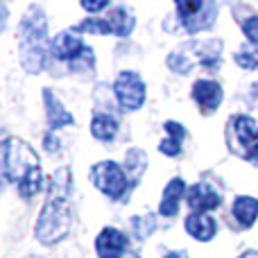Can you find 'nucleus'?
I'll return each mask as SVG.
<instances>
[{
    "mask_svg": "<svg viewBox=\"0 0 258 258\" xmlns=\"http://www.w3.org/2000/svg\"><path fill=\"white\" fill-rule=\"evenodd\" d=\"M227 145L238 159L258 165V120L251 116H231L227 122Z\"/></svg>",
    "mask_w": 258,
    "mask_h": 258,
    "instance_id": "39448f33",
    "label": "nucleus"
},
{
    "mask_svg": "<svg viewBox=\"0 0 258 258\" xmlns=\"http://www.w3.org/2000/svg\"><path fill=\"white\" fill-rule=\"evenodd\" d=\"M222 50H224L222 39H188L168 54L165 63L177 75H188L195 66H202L206 71H215L222 63Z\"/></svg>",
    "mask_w": 258,
    "mask_h": 258,
    "instance_id": "7ed1b4c3",
    "label": "nucleus"
},
{
    "mask_svg": "<svg viewBox=\"0 0 258 258\" xmlns=\"http://www.w3.org/2000/svg\"><path fill=\"white\" fill-rule=\"evenodd\" d=\"M77 32H86V34H98V36H104V34H111L109 30V23L104 16H89L75 27Z\"/></svg>",
    "mask_w": 258,
    "mask_h": 258,
    "instance_id": "b1692460",
    "label": "nucleus"
},
{
    "mask_svg": "<svg viewBox=\"0 0 258 258\" xmlns=\"http://www.w3.org/2000/svg\"><path fill=\"white\" fill-rule=\"evenodd\" d=\"M104 18H107V23H109L111 36H118V39L132 36L134 27H136V16H134L132 7H127V5H116V7H111Z\"/></svg>",
    "mask_w": 258,
    "mask_h": 258,
    "instance_id": "dca6fc26",
    "label": "nucleus"
},
{
    "mask_svg": "<svg viewBox=\"0 0 258 258\" xmlns=\"http://www.w3.org/2000/svg\"><path fill=\"white\" fill-rule=\"evenodd\" d=\"M52 57L59 59V61H68L73 73L93 71V66H95V50L84 43V39L80 36V32L75 27L54 34Z\"/></svg>",
    "mask_w": 258,
    "mask_h": 258,
    "instance_id": "20e7f679",
    "label": "nucleus"
},
{
    "mask_svg": "<svg viewBox=\"0 0 258 258\" xmlns=\"http://www.w3.org/2000/svg\"><path fill=\"white\" fill-rule=\"evenodd\" d=\"M174 9H177L179 25L188 34L211 30L220 14L218 3H211V0H179V3H174Z\"/></svg>",
    "mask_w": 258,
    "mask_h": 258,
    "instance_id": "0eeeda50",
    "label": "nucleus"
},
{
    "mask_svg": "<svg viewBox=\"0 0 258 258\" xmlns=\"http://www.w3.org/2000/svg\"><path fill=\"white\" fill-rule=\"evenodd\" d=\"M186 202L190 206V213H211L222 204V195L215 186L206 181H197L188 188L186 192Z\"/></svg>",
    "mask_w": 258,
    "mask_h": 258,
    "instance_id": "9d476101",
    "label": "nucleus"
},
{
    "mask_svg": "<svg viewBox=\"0 0 258 258\" xmlns=\"http://www.w3.org/2000/svg\"><path fill=\"white\" fill-rule=\"evenodd\" d=\"M16 190H18V195L27 202H30L32 197H36L41 190H43V170L41 168L32 170L25 179H21V181L16 183Z\"/></svg>",
    "mask_w": 258,
    "mask_h": 258,
    "instance_id": "412c9836",
    "label": "nucleus"
},
{
    "mask_svg": "<svg viewBox=\"0 0 258 258\" xmlns=\"http://www.w3.org/2000/svg\"><path fill=\"white\" fill-rule=\"evenodd\" d=\"M43 145H45V152H50V154L59 150V138L54 136V132H48V134H45Z\"/></svg>",
    "mask_w": 258,
    "mask_h": 258,
    "instance_id": "bb28decb",
    "label": "nucleus"
},
{
    "mask_svg": "<svg viewBox=\"0 0 258 258\" xmlns=\"http://www.w3.org/2000/svg\"><path fill=\"white\" fill-rule=\"evenodd\" d=\"M233 61L240 68H245V71H256L258 68V45H251V43L240 45V48L236 50V54H233Z\"/></svg>",
    "mask_w": 258,
    "mask_h": 258,
    "instance_id": "4be33fe9",
    "label": "nucleus"
},
{
    "mask_svg": "<svg viewBox=\"0 0 258 258\" xmlns=\"http://www.w3.org/2000/svg\"><path fill=\"white\" fill-rule=\"evenodd\" d=\"M73 195V172L68 165L59 168L48 181V197L34 224V238L45 247L66 240L73 227L71 213Z\"/></svg>",
    "mask_w": 258,
    "mask_h": 258,
    "instance_id": "f257e3e1",
    "label": "nucleus"
},
{
    "mask_svg": "<svg viewBox=\"0 0 258 258\" xmlns=\"http://www.w3.org/2000/svg\"><path fill=\"white\" fill-rule=\"evenodd\" d=\"M240 258H258V251L256 249H249V251H245Z\"/></svg>",
    "mask_w": 258,
    "mask_h": 258,
    "instance_id": "c85d7f7f",
    "label": "nucleus"
},
{
    "mask_svg": "<svg viewBox=\"0 0 258 258\" xmlns=\"http://www.w3.org/2000/svg\"><path fill=\"white\" fill-rule=\"evenodd\" d=\"M43 104H45V118H48L50 132L75 125V116L61 104V100L52 93L50 89H43Z\"/></svg>",
    "mask_w": 258,
    "mask_h": 258,
    "instance_id": "4468645a",
    "label": "nucleus"
},
{
    "mask_svg": "<svg viewBox=\"0 0 258 258\" xmlns=\"http://www.w3.org/2000/svg\"><path fill=\"white\" fill-rule=\"evenodd\" d=\"M91 134H93V138H98V141H102V143L113 141L118 134V120L111 113L95 111L93 120H91Z\"/></svg>",
    "mask_w": 258,
    "mask_h": 258,
    "instance_id": "aec40b11",
    "label": "nucleus"
},
{
    "mask_svg": "<svg viewBox=\"0 0 258 258\" xmlns=\"http://www.w3.org/2000/svg\"><path fill=\"white\" fill-rule=\"evenodd\" d=\"M132 233L136 238H141V240H145V238L152 236V231L156 229V220L152 213H145V215H134L132 218Z\"/></svg>",
    "mask_w": 258,
    "mask_h": 258,
    "instance_id": "5701e85b",
    "label": "nucleus"
},
{
    "mask_svg": "<svg viewBox=\"0 0 258 258\" xmlns=\"http://www.w3.org/2000/svg\"><path fill=\"white\" fill-rule=\"evenodd\" d=\"M98 258H122L127 254V236L116 227H104L95 238Z\"/></svg>",
    "mask_w": 258,
    "mask_h": 258,
    "instance_id": "f8f14e48",
    "label": "nucleus"
},
{
    "mask_svg": "<svg viewBox=\"0 0 258 258\" xmlns=\"http://www.w3.org/2000/svg\"><path fill=\"white\" fill-rule=\"evenodd\" d=\"M231 215L240 229H249L258 220V200L251 195H238L231 204Z\"/></svg>",
    "mask_w": 258,
    "mask_h": 258,
    "instance_id": "f3484780",
    "label": "nucleus"
},
{
    "mask_svg": "<svg viewBox=\"0 0 258 258\" xmlns=\"http://www.w3.org/2000/svg\"><path fill=\"white\" fill-rule=\"evenodd\" d=\"M122 258H141V256H138V254H136V251H127V254H125V256H122Z\"/></svg>",
    "mask_w": 258,
    "mask_h": 258,
    "instance_id": "c756f323",
    "label": "nucleus"
},
{
    "mask_svg": "<svg viewBox=\"0 0 258 258\" xmlns=\"http://www.w3.org/2000/svg\"><path fill=\"white\" fill-rule=\"evenodd\" d=\"M147 170V154L141 147H129L125 154V172L129 179V186H136Z\"/></svg>",
    "mask_w": 258,
    "mask_h": 258,
    "instance_id": "6ab92c4d",
    "label": "nucleus"
},
{
    "mask_svg": "<svg viewBox=\"0 0 258 258\" xmlns=\"http://www.w3.org/2000/svg\"><path fill=\"white\" fill-rule=\"evenodd\" d=\"M113 98L118 107L127 113H134L145 104L147 100V84L136 71H122L118 73L113 82Z\"/></svg>",
    "mask_w": 258,
    "mask_h": 258,
    "instance_id": "1a4fd4ad",
    "label": "nucleus"
},
{
    "mask_svg": "<svg viewBox=\"0 0 258 258\" xmlns=\"http://www.w3.org/2000/svg\"><path fill=\"white\" fill-rule=\"evenodd\" d=\"M82 9H86V12L91 14V16H93V14H100V12H104V9H111L109 7V3L107 0H102V3H82Z\"/></svg>",
    "mask_w": 258,
    "mask_h": 258,
    "instance_id": "a878e982",
    "label": "nucleus"
},
{
    "mask_svg": "<svg viewBox=\"0 0 258 258\" xmlns=\"http://www.w3.org/2000/svg\"><path fill=\"white\" fill-rule=\"evenodd\" d=\"M3 179L7 183H18L21 179H25L32 170L41 168L36 152L27 145L21 138H5L3 141Z\"/></svg>",
    "mask_w": 258,
    "mask_h": 258,
    "instance_id": "423d86ee",
    "label": "nucleus"
},
{
    "mask_svg": "<svg viewBox=\"0 0 258 258\" xmlns=\"http://www.w3.org/2000/svg\"><path fill=\"white\" fill-rule=\"evenodd\" d=\"M18 57L25 73L36 75L45 68L48 57L52 54V41L48 36V16L41 5H30L18 23L16 32Z\"/></svg>",
    "mask_w": 258,
    "mask_h": 258,
    "instance_id": "f03ea898",
    "label": "nucleus"
},
{
    "mask_svg": "<svg viewBox=\"0 0 258 258\" xmlns=\"http://www.w3.org/2000/svg\"><path fill=\"white\" fill-rule=\"evenodd\" d=\"M27 258H41V256H36V254H32V256H27Z\"/></svg>",
    "mask_w": 258,
    "mask_h": 258,
    "instance_id": "7c9ffc66",
    "label": "nucleus"
},
{
    "mask_svg": "<svg viewBox=\"0 0 258 258\" xmlns=\"http://www.w3.org/2000/svg\"><path fill=\"white\" fill-rule=\"evenodd\" d=\"M163 258H188V251H168V254H165Z\"/></svg>",
    "mask_w": 258,
    "mask_h": 258,
    "instance_id": "cd10ccee",
    "label": "nucleus"
},
{
    "mask_svg": "<svg viewBox=\"0 0 258 258\" xmlns=\"http://www.w3.org/2000/svg\"><path fill=\"white\" fill-rule=\"evenodd\" d=\"M183 229L192 240L200 242H211L218 236V222L209 213H190L183 220Z\"/></svg>",
    "mask_w": 258,
    "mask_h": 258,
    "instance_id": "2eb2a0df",
    "label": "nucleus"
},
{
    "mask_svg": "<svg viewBox=\"0 0 258 258\" xmlns=\"http://www.w3.org/2000/svg\"><path fill=\"white\" fill-rule=\"evenodd\" d=\"M192 100H195V104L200 107L202 113H206V116H211L213 111H218V107L222 104L224 100V91H222V84L215 80H197L195 84H192V91H190Z\"/></svg>",
    "mask_w": 258,
    "mask_h": 258,
    "instance_id": "9b49d317",
    "label": "nucleus"
},
{
    "mask_svg": "<svg viewBox=\"0 0 258 258\" xmlns=\"http://www.w3.org/2000/svg\"><path fill=\"white\" fill-rule=\"evenodd\" d=\"M163 129H165V138L159 143V152L163 156H170V159L179 156L181 154V143L186 138V127L177 120H168Z\"/></svg>",
    "mask_w": 258,
    "mask_h": 258,
    "instance_id": "a211bd4d",
    "label": "nucleus"
},
{
    "mask_svg": "<svg viewBox=\"0 0 258 258\" xmlns=\"http://www.w3.org/2000/svg\"><path fill=\"white\" fill-rule=\"evenodd\" d=\"M89 177L93 181V186L98 188L102 195H107L109 200L118 202L125 197L127 192V186H129V179H127V172L120 163L116 161H98L93 163V168L89 170Z\"/></svg>",
    "mask_w": 258,
    "mask_h": 258,
    "instance_id": "6e6552de",
    "label": "nucleus"
},
{
    "mask_svg": "<svg viewBox=\"0 0 258 258\" xmlns=\"http://www.w3.org/2000/svg\"><path fill=\"white\" fill-rule=\"evenodd\" d=\"M242 34L247 36V43L258 45V16H249L242 23Z\"/></svg>",
    "mask_w": 258,
    "mask_h": 258,
    "instance_id": "393cba45",
    "label": "nucleus"
},
{
    "mask_svg": "<svg viewBox=\"0 0 258 258\" xmlns=\"http://www.w3.org/2000/svg\"><path fill=\"white\" fill-rule=\"evenodd\" d=\"M188 188H186V179L183 177H174L165 183L163 195H161V204H159V215L161 218H174L179 213L181 200L186 197Z\"/></svg>",
    "mask_w": 258,
    "mask_h": 258,
    "instance_id": "ddd939ff",
    "label": "nucleus"
}]
</instances>
